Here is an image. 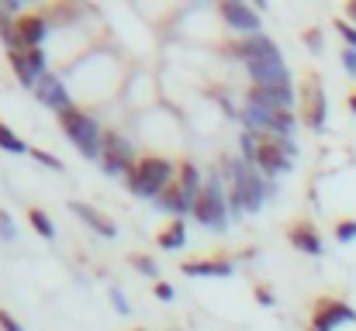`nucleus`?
<instances>
[{"label": "nucleus", "mask_w": 356, "mask_h": 331, "mask_svg": "<svg viewBox=\"0 0 356 331\" xmlns=\"http://www.w3.org/2000/svg\"><path fill=\"white\" fill-rule=\"evenodd\" d=\"M173 180H177V166L170 159H163V155H152V152L142 155L135 162V169L124 176V183H128V190L135 197H159Z\"/></svg>", "instance_id": "f257e3e1"}, {"label": "nucleus", "mask_w": 356, "mask_h": 331, "mask_svg": "<svg viewBox=\"0 0 356 331\" xmlns=\"http://www.w3.org/2000/svg\"><path fill=\"white\" fill-rule=\"evenodd\" d=\"M56 121H59V128L70 135V142L80 148V155H87V159H101V128H97V121H94V114H87L83 108H66L56 114Z\"/></svg>", "instance_id": "f03ea898"}, {"label": "nucleus", "mask_w": 356, "mask_h": 331, "mask_svg": "<svg viewBox=\"0 0 356 331\" xmlns=\"http://www.w3.org/2000/svg\"><path fill=\"white\" fill-rule=\"evenodd\" d=\"M225 173L232 176V207L238 211H259L263 207V180L256 176V169L242 166L236 159H225Z\"/></svg>", "instance_id": "7ed1b4c3"}, {"label": "nucleus", "mask_w": 356, "mask_h": 331, "mask_svg": "<svg viewBox=\"0 0 356 331\" xmlns=\"http://www.w3.org/2000/svg\"><path fill=\"white\" fill-rule=\"evenodd\" d=\"M194 218L208 228H225L229 221V207H225V194L218 187V180H208L201 190H197V201H194Z\"/></svg>", "instance_id": "20e7f679"}, {"label": "nucleus", "mask_w": 356, "mask_h": 331, "mask_svg": "<svg viewBox=\"0 0 356 331\" xmlns=\"http://www.w3.org/2000/svg\"><path fill=\"white\" fill-rule=\"evenodd\" d=\"M298 97H301L305 124H308L312 131H322V128H325V114H329L325 90H322V76H318V73H308L305 83H301V90H298Z\"/></svg>", "instance_id": "39448f33"}, {"label": "nucleus", "mask_w": 356, "mask_h": 331, "mask_svg": "<svg viewBox=\"0 0 356 331\" xmlns=\"http://www.w3.org/2000/svg\"><path fill=\"white\" fill-rule=\"evenodd\" d=\"M343 321H356V311L343 300H332V297H318L312 304V328L315 331H336V325Z\"/></svg>", "instance_id": "423d86ee"}, {"label": "nucleus", "mask_w": 356, "mask_h": 331, "mask_svg": "<svg viewBox=\"0 0 356 331\" xmlns=\"http://www.w3.org/2000/svg\"><path fill=\"white\" fill-rule=\"evenodd\" d=\"M14 35H17V49H42L45 35H49V17L42 10H24L14 17Z\"/></svg>", "instance_id": "0eeeda50"}, {"label": "nucleus", "mask_w": 356, "mask_h": 331, "mask_svg": "<svg viewBox=\"0 0 356 331\" xmlns=\"http://www.w3.org/2000/svg\"><path fill=\"white\" fill-rule=\"evenodd\" d=\"M229 56H236V59H242V62H259V59H284V56H280V49H277V42H273V38H266L263 31H259V35H245V38L229 42Z\"/></svg>", "instance_id": "6e6552de"}, {"label": "nucleus", "mask_w": 356, "mask_h": 331, "mask_svg": "<svg viewBox=\"0 0 356 331\" xmlns=\"http://www.w3.org/2000/svg\"><path fill=\"white\" fill-rule=\"evenodd\" d=\"M218 17L238 31L242 38L245 35H259V14L249 7V3H236V0H229V3H218Z\"/></svg>", "instance_id": "1a4fd4ad"}, {"label": "nucleus", "mask_w": 356, "mask_h": 331, "mask_svg": "<svg viewBox=\"0 0 356 331\" xmlns=\"http://www.w3.org/2000/svg\"><path fill=\"white\" fill-rule=\"evenodd\" d=\"M194 201H197V194L194 190H187L184 183H170L159 197H156V204L163 207V211H170L173 218H184V214H194Z\"/></svg>", "instance_id": "9d476101"}, {"label": "nucleus", "mask_w": 356, "mask_h": 331, "mask_svg": "<svg viewBox=\"0 0 356 331\" xmlns=\"http://www.w3.org/2000/svg\"><path fill=\"white\" fill-rule=\"evenodd\" d=\"M35 97H38L45 108H52L56 114L66 110V108H73V104H70V94H66V87H63V80H59L56 73L38 76V83H35Z\"/></svg>", "instance_id": "9b49d317"}, {"label": "nucleus", "mask_w": 356, "mask_h": 331, "mask_svg": "<svg viewBox=\"0 0 356 331\" xmlns=\"http://www.w3.org/2000/svg\"><path fill=\"white\" fill-rule=\"evenodd\" d=\"M287 241L305 255H322V235L315 231L312 221H291L287 224Z\"/></svg>", "instance_id": "f8f14e48"}, {"label": "nucleus", "mask_w": 356, "mask_h": 331, "mask_svg": "<svg viewBox=\"0 0 356 331\" xmlns=\"http://www.w3.org/2000/svg\"><path fill=\"white\" fill-rule=\"evenodd\" d=\"M70 211L76 214V218L83 221L90 231H97L101 238H115L118 235V224L108 218L104 211H97V207H90V204H83V201H70Z\"/></svg>", "instance_id": "ddd939ff"}, {"label": "nucleus", "mask_w": 356, "mask_h": 331, "mask_svg": "<svg viewBox=\"0 0 356 331\" xmlns=\"http://www.w3.org/2000/svg\"><path fill=\"white\" fill-rule=\"evenodd\" d=\"M128 159V162H138L135 159V152H131V145H128V138H121L115 128H104V135H101V159Z\"/></svg>", "instance_id": "4468645a"}, {"label": "nucleus", "mask_w": 356, "mask_h": 331, "mask_svg": "<svg viewBox=\"0 0 356 331\" xmlns=\"http://www.w3.org/2000/svg\"><path fill=\"white\" fill-rule=\"evenodd\" d=\"M180 269L187 276H229L232 273V262L229 259H187Z\"/></svg>", "instance_id": "2eb2a0df"}, {"label": "nucleus", "mask_w": 356, "mask_h": 331, "mask_svg": "<svg viewBox=\"0 0 356 331\" xmlns=\"http://www.w3.org/2000/svg\"><path fill=\"white\" fill-rule=\"evenodd\" d=\"M184 241H187V224L180 218H173L159 235H156V245L159 248H166V252H173V248H184Z\"/></svg>", "instance_id": "dca6fc26"}, {"label": "nucleus", "mask_w": 356, "mask_h": 331, "mask_svg": "<svg viewBox=\"0 0 356 331\" xmlns=\"http://www.w3.org/2000/svg\"><path fill=\"white\" fill-rule=\"evenodd\" d=\"M7 66L14 69V76L21 80V87H28V90H35V83H38V76H35V69L28 66V59H24V52H21V49H10V52H7Z\"/></svg>", "instance_id": "f3484780"}, {"label": "nucleus", "mask_w": 356, "mask_h": 331, "mask_svg": "<svg viewBox=\"0 0 356 331\" xmlns=\"http://www.w3.org/2000/svg\"><path fill=\"white\" fill-rule=\"evenodd\" d=\"M177 183H184V187H187V190H194V194L204 187V183H201V169H197L191 159L177 162Z\"/></svg>", "instance_id": "a211bd4d"}, {"label": "nucleus", "mask_w": 356, "mask_h": 331, "mask_svg": "<svg viewBox=\"0 0 356 331\" xmlns=\"http://www.w3.org/2000/svg\"><path fill=\"white\" fill-rule=\"evenodd\" d=\"M28 221H31V228H35L42 238H49V241L56 238V224H52V218H49L42 207H28Z\"/></svg>", "instance_id": "6ab92c4d"}, {"label": "nucleus", "mask_w": 356, "mask_h": 331, "mask_svg": "<svg viewBox=\"0 0 356 331\" xmlns=\"http://www.w3.org/2000/svg\"><path fill=\"white\" fill-rule=\"evenodd\" d=\"M0 148H7V152H17V155H21V152H31V148H28L21 138H17V131H14V128H7L3 121H0Z\"/></svg>", "instance_id": "aec40b11"}, {"label": "nucleus", "mask_w": 356, "mask_h": 331, "mask_svg": "<svg viewBox=\"0 0 356 331\" xmlns=\"http://www.w3.org/2000/svg\"><path fill=\"white\" fill-rule=\"evenodd\" d=\"M128 262L138 269V273H145L149 280H159V266H156V259H149V255H138V252H131L128 255Z\"/></svg>", "instance_id": "412c9836"}, {"label": "nucleus", "mask_w": 356, "mask_h": 331, "mask_svg": "<svg viewBox=\"0 0 356 331\" xmlns=\"http://www.w3.org/2000/svg\"><path fill=\"white\" fill-rule=\"evenodd\" d=\"M332 231H336V238H339V241H353L356 238V218H339Z\"/></svg>", "instance_id": "4be33fe9"}, {"label": "nucleus", "mask_w": 356, "mask_h": 331, "mask_svg": "<svg viewBox=\"0 0 356 331\" xmlns=\"http://www.w3.org/2000/svg\"><path fill=\"white\" fill-rule=\"evenodd\" d=\"M24 59L35 69V76H45V52L42 49H24Z\"/></svg>", "instance_id": "5701e85b"}, {"label": "nucleus", "mask_w": 356, "mask_h": 331, "mask_svg": "<svg viewBox=\"0 0 356 331\" xmlns=\"http://www.w3.org/2000/svg\"><path fill=\"white\" fill-rule=\"evenodd\" d=\"M28 155H31V159H35V162H45V166H49V169H66V166H63V162H59V159H56V155H52V152H45V148H31V152H28Z\"/></svg>", "instance_id": "b1692460"}, {"label": "nucleus", "mask_w": 356, "mask_h": 331, "mask_svg": "<svg viewBox=\"0 0 356 331\" xmlns=\"http://www.w3.org/2000/svg\"><path fill=\"white\" fill-rule=\"evenodd\" d=\"M336 31L346 38V45H350V49H356V24H350L346 17H336Z\"/></svg>", "instance_id": "393cba45"}, {"label": "nucleus", "mask_w": 356, "mask_h": 331, "mask_svg": "<svg viewBox=\"0 0 356 331\" xmlns=\"http://www.w3.org/2000/svg\"><path fill=\"white\" fill-rule=\"evenodd\" d=\"M301 42L318 52V49H322V31H318V28H305V31H301Z\"/></svg>", "instance_id": "a878e982"}, {"label": "nucleus", "mask_w": 356, "mask_h": 331, "mask_svg": "<svg viewBox=\"0 0 356 331\" xmlns=\"http://www.w3.org/2000/svg\"><path fill=\"white\" fill-rule=\"evenodd\" d=\"M0 331H24V328H21V321H17L14 314H7V311L0 307Z\"/></svg>", "instance_id": "bb28decb"}, {"label": "nucleus", "mask_w": 356, "mask_h": 331, "mask_svg": "<svg viewBox=\"0 0 356 331\" xmlns=\"http://www.w3.org/2000/svg\"><path fill=\"white\" fill-rule=\"evenodd\" d=\"M0 238H14V221L3 207H0Z\"/></svg>", "instance_id": "cd10ccee"}, {"label": "nucleus", "mask_w": 356, "mask_h": 331, "mask_svg": "<svg viewBox=\"0 0 356 331\" xmlns=\"http://www.w3.org/2000/svg\"><path fill=\"white\" fill-rule=\"evenodd\" d=\"M339 59H343L346 73H350V76H356V49H343V56H339Z\"/></svg>", "instance_id": "c85d7f7f"}, {"label": "nucleus", "mask_w": 356, "mask_h": 331, "mask_svg": "<svg viewBox=\"0 0 356 331\" xmlns=\"http://www.w3.org/2000/svg\"><path fill=\"white\" fill-rule=\"evenodd\" d=\"M256 300H259V304H263V307H273V290H270V287H263V283H259V287H256Z\"/></svg>", "instance_id": "c756f323"}, {"label": "nucleus", "mask_w": 356, "mask_h": 331, "mask_svg": "<svg viewBox=\"0 0 356 331\" xmlns=\"http://www.w3.org/2000/svg\"><path fill=\"white\" fill-rule=\"evenodd\" d=\"M152 294H156L159 300H173V287H170V283H163V280L156 283V290H152Z\"/></svg>", "instance_id": "7c9ffc66"}, {"label": "nucleus", "mask_w": 356, "mask_h": 331, "mask_svg": "<svg viewBox=\"0 0 356 331\" xmlns=\"http://www.w3.org/2000/svg\"><path fill=\"white\" fill-rule=\"evenodd\" d=\"M111 300H115V307H118V314H128V300L121 297L118 290H111Z\"/></svg>", "instance_id": "2f4dec72"}, {"label": "nucleus", "mask_w": 356, "mask_h": 331, "mask_svg": "<svg viewBox=\"0 0 356 331\" xmlns=\"http://www.w3.org/2000/svg\"><path fill=\"white\" fill-rule=\"evenodd\" d=\"M346 21H350V24H356V0H350V3H346Z\"/></svg>", "instance_id": "473e14b6"}, {"label": "nucleus", "mask_w": 356, "mask_h": 331, "mask_svg": "<svg viewBox=\"0 0 356 331\" xmlns=\"http://www.w3.org/2000/svg\"><path fill=\"white\" fill-rule=\"evenodd\" d=\"M350 110L356 114V94H350Z\"/></svg>", "instance_id": "72a5a7b5"}, {"label": "nucleus", "mask_w": 356, "mask_h": 331, "mask_svg": "<svg viewBox=\"0 0 356 331\" xmlns=\"http://www.w3.org/2000/svg\"><path fill=\"white\" fill-rule=\"evenodd\" d=\"M131 331H145V328H131Z\"/></svg>", "instance_id": "f704fd0d"}, {"label": "nucleus", "mask_w": 356, "mask_h": 331, "mask_svg": "<svg viewBox=\"0 0 356 331\" xmlns=\"http://www.w3.org/2000/svg\"><path fill=\"white\" fill-rule=\"evenodd\" d=\"M308 331H315V328H312V325H308Z\"/></svg>", "instance_id": "c9c22d12"}]
</instances>
